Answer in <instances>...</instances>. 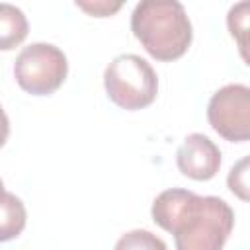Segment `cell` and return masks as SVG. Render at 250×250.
I'll return each instance as SVG.
<instances>
[{"label": "cell", "instance_id": "8", "mask_svg": "<svg viewBox=\"0 0 250 250\" xmlns=\"http://www.w3.org/2000/svg\"><path fill=\"white\" fill-rule=\"evenodd\" d=\"M25 221L27 211L21 199L10 191H4L0 195V242L20 236L25 229Z\"/></svg>", "mask_w": 250, "mask_h": 250}, {"label": "cell", "instance_id": "7", "mask_svg": "<svg viewBox=\"0 0 250 250\" xmlns=\"http://www.w3.org/2000/svg\"><path fill=\"white\" fill-rule=\"evenodd\" d=\"M29 31L27 18L14 4H0V51L16 49Z\"/></svg>", "mask_w": 250, "mask_h": 250}, {"label": "cell", "instance_id": "12", "mask_svg": "<svg viewBox=\"0 0 250 250\" xmlns=\"http://www.w3.org/2000/svg\"><path fill=\"white\" fill-rule=\"evenodd\" d=\"M78 8L86 10L88 14L96 16V18H105V16H111L113 12H117L121 8V4H107V2H94V4H82V2H76Z\"/></svg>", "mask_w": 250, "mask_h": 250}, {"label": "cell", "instance_id": "5", "mask_svg": "<svg viewBox=\"0 0 250 250\" xmlns=\"http://www.w3.org/2000/svg\"><path fill=\"white\" fill-rule=\"evenodd\" d=\"M207 119L225 141L244 143L250 139V88L227 84L217 90L207 105Z\"/></svg>", "mask_w": 250, "mask_h": 250}, {"label": "cell", "instance_id": "3", "mask_svg": "<svg viewBox=\"0 0 250 250\" xmlns=\"http://www.w3.org/2000/svg\"><path fill=\"white\" fill-rule=\"evenodd\" d=\"M107 98L127 111L148 107L158 94V76L139 55H117L104 72Z\"/></svg>", "mask_w": 250, "mask_h": 250}, {"label": "cell", "instance_id": "9", "mask_svg": "<svg viewBox=\"0 0 250 250\" xmlns=\"http://www.w3.org/2000/svg\"><path fill=\"white\" fill-rule=\"evenodd\" d=\"M113 250H168V248H166V242L156 234H152L150 230L135 229L125 232L115 242Z\"/></svg>", "mask_w": 250, "mask_h": 250}, {"label": "cell", "instance_id": "11", "mask_svg": "<svg viewBox=\"0 0 250 250\" xmlns=\"http://www.w3.org/2000/svg\"><path fill=\"white\" fill-rule=\"evenodd\" d=\"M246 168H248V158L244 156L242 160H238V164H234V166L230 168V172H229V180H227L230 191L236 193L242 201L248 199V182H246L248 172H246Z\"/></svg>", "mask_w": 250, "mask_h": 250}, {"label": "cell", "instance_id": "14", "mask_svg": "<svg viewBox=\"0 0 250 250\" xmlns=\"http://www.w3.org/2000/svg\"><path fill=\"white\" fill-rule=\"evenodd\" d=\"M4 193V184H2V180H0V195Z\"/></svg>", "mask_w": 250, "mask_h": 250}, {"label": "cell", "instance_id": "1", "mask_svg": "<svg viewBox=\"0 0 250 250\" xmlns=\"http://www.w3.org/2000/svg\"><path fill=\"white\" fill-rule=\"evenodd\" d=\"M150 215L174 234L176 250H223L234 227V211L227 201L180 188L158 193Z\"/></svg>", "mask_w": 250, "mask_h": 250}, {"label": "cell", "instance_id": "2", "mask_svg": "<svg viewBox=\"0 0 250 250\" xmlns=\"http://www.w3.org/2000/svg\"><path fill=\"white\" fill-rule=\"evenodd\" d=\"M131 31L145 51L162 62L186 55L191 45V21L176 0H145L131 14Z\"/></svg>", "mask_w": 250, "mask_h": 250}, {"label": "cell", "instance_id": "13", "mask_svg": "<svg viewBox=\"0 0 250 250\" xmlns=\"http://www.w3.org/2000/svg\"><path fill=\"white\" fill-rule=\"evenodd\" d=\"M8 135H10V121H8L6 111H4V109H2V105H0V148L6 145Z\"/></svg>", "mask_w": 250, "mask_h": 250}, {"label": "cell", "instance_id": "4", "mask_svg": "<svg viewBox=\"0 0 250 250\" xmlns=\"http://www.w3.org/2000/svg\"><path fill=\"white\" fill-rule=\"evenodd\" d=\"M68 72L64 53L51 43H31L14 64V76L21 90L31 96H49L57 92Z\"/></svg>", "mask_w": 250, "mask_h": 250}, {"label": "cell", "instance_id": "10", "mask_svg": "<svg viewBox=\"0 0 250 250\" xmlns=\"http://www.w3.org/2000/svg\"><path fill=\"white\" fill-rule=\"evenodd\" d=\"M248 2H240L236 6H232L229 10V16H227V23H229V31L230 35L238 41V47H240V55L244 61L246 59V21H248Z\"/></svg>", "mask_w": 250, "mask_h": 250}, {"label": "cell", "instance_id": "6", "mask_svg": "<svg viewBox=\"0 0 250 250\" xmlns=\"http://www.w3.org/2000/svg\"><path fill=\"white\" fill-rule=\"evenodd\" d=\"M176 164L184 176L197 182H207L215 178L221 168V150L203 133H191L180 145Z\"/></svg>", "mask_w": 250, "mask_h": 250}]
</instances>
